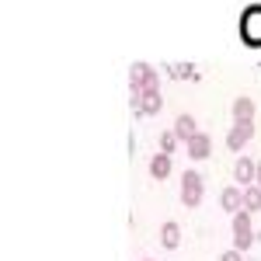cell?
Returning <instances> with one entry per match:
<instances>
[{
    "label": "cell",
    "mask_w": 261,
    "mask_h": 261,
    "mask_svg": "<svg viewBox=\"0 0 261 261\" xmlns=\"http://www.w3.org/2000/svg\"><path fill=\"white\" fill-rule=\"evenodd\" d=\"M129 87H133V98H140L146 91H161V77H157V70L150 63H136L129 70Z\"/></svg>",
    "instance_id": "6da1fadb"
},
{
    "label": "cell",
    "mask_w": 261,
    "mask_h": 261,
    "mask_svg": "<svg viewBox=\"0 0 261 261\" xmlns=\"http://www.w3.org/2000/svg\"><path fill=\"white\" fill-rule=\"evenodd\" d=\"M230 230H233V247H237V251H247V247L254 244V223H251V213H247V209L233 213Z\"/></svg>",
    "instance_id": "7a4b0ae2"
},
{
    "label": "cell",
    "mask_w": 261,
    "mask_h": 261,
    "mask_svg": "<svg viewBox=\"0 0 261 261\" xmlns=\"http://www.w3.org/2000/svg\"><path fill=\"white\" fill-rule=\"evenodd\" d=\"M205 195V185H202V174L199 171H181V202L188 209H195Z\"/></svg>",
    "instance_id": "3957f363"
},
{
    "label": "cell",
    "mask_w": 261,
    "mask_h": 261,
    "mask_svg": "<svg viewBox=\"0 0 261 261\" xmlns=\"http://www.w3.org/2000/svg\"><path fill=\"white\" fill-rule=\"evenodd\" d=\"M241 35L247 45H261V4L247 7L241 18Z\"/></svg>",
    "instance_id": "277c9868"
},
{
    "label": "cell",
    "mask_w": 261,
    "mask_h": 261,
    "mask_svg": "<svg viewBox=\"0 0 261 261\" xmlns=\"http://www.w3.org/2000/svg\"><path fill=\"white\" fill-rule=\"evenodd\" d=\"M251 140H254V122H233L230 133H226V146H230L233 153H241Z\"/></svg>",
    "instance_id": "5b68a950"
},
{
    "label": "cell",
    "mask_w": 261,
    "mask_h": 261,
    "mask_svg": "<svg viewBox=\"0 0 261 261\" xmlns=\"http://www.w3.org/2000/svg\"><path fill=\"white\" fill-rule=\"evenodd\" d=\"M233 181H237L241 188L258 185V164L251 161V157H237V164H233Z\"/></svg>",
    "instance_id": "8992f818"
},
{
    "label": "cell",
    "mask_w": 261,
    "mask_h": 261,
    "mask_svg": "<svg viewBox=\"0 0 261 261\" xmlns=\"http://www.w3.org/2000/svg\"><path fill=\"white\" fill-rule=\"evenodd\" d=\"M133 108H136L140 115H161V108H164L161 91H146L140 98H133Z\"/></svg>",
    "instance_id": "52a82bcc"
},
{
    "label": "cell",
    "mask_w": 261,
    "mask_h": 261,
    "mask_svg": "<svg viewBox=\"0 0 261 261\" xmlns=\"http://www.w3.org/2000/svg\"><path fill=\"white\" fill-rule=\"evenodd\" d=\"M220 205L230 213V216L241 213V209H244V188H241V185H226V188L220 192Z\"/></svg>",
    "instance_id": "ba28073f"
},
{
    "label": "cell",
    "mask_w": 261,
    "mask_h": 261,
    "mask_svg": "<svg viewBox=\"0 0 261 261\" xmlns=\"http://www.w3.org/2000/svg\"><path fill=\"white\" fill-rule=\"evenodd\" d=\"M185 150H188L192 161H205V157L213 153V140H209L205 133H199V136H192V140L185 143Z\"/></svg>",
    "instance_id": "9c48e42d"
},
{
    "label": "cell",
    "mask_w": 261,
    "mask_h": 261,
    "mask_svg": "<svg viewBox=\"0 0 261 261\" xmlns=\"http://www.w3.org/2000/svg\"><path fill=\"white\" fill-rule=\"evenodd\" d=\"M174 136H178L181 143H188L192 136H199V125H195V115H178V122H174Z\"/></svg>",
    "instance_id": "30bf717a"
},
{
    "label": "cell",
    "mask_w": 261,
    "mask_h": 261,
    "mask_svg": "<svg viewBox=\"0 0 261 261\" xmlns=\"http://www.w3.org/2000/svg\"><path fill=\"white\" fill-rule=\"evenodd\" d=\"M233 122H254V98H233Z\"/></svg>",
    "instance_id": "8fae6325"
},
{
    "label": "cell",
    "mask_w": 261,
    "mask_h": 261,
    "mask_svg": "<svg viewBox=\"0 0 261 261\" xmlns=\"http://www.w3.org/2000/svg\"><path fill=\"white\" fill-rule=\"evenodd\" d=\"M150 174H153V178H157V181L171 178V157H167V153H161V150H157V153H153V157H150Z\"/></svg>",
    "instance_id": "7c38bea8"
},
{
    "label": "cell",
    "mask_w": 261,
    "mask_h": 261,
    "mask_svg": "<svg viewBox=\"0 0 261 261\" xmlns=\"http://www.w3.org/2000/svg\"><path fill=\"white\" fill-rule=\"evenodd\" d=\"M161 244L167 247V251H174V247L181 244V226L178 223H164L161 226Z\"/></svg>",
    "instance_id": "4fadbf2b"
},
{
    "label": "cell",
    "mask_w": 261,
    "mask_h": 261,
    "mask_svg": "<svg viewBox=\"0 0 261 261\" xmlns=\"http://www.w3.org/2000/svg\"><path fill=\"white\" fill-rule=\"evenodd\" d=\"M244 209L247 213H258L261 209V185H247L244 188Z\"/></svg>",
    "instance_id": "5bb4252c"
},
{
    "label": "cell",
    "mask_w": 261,
    "mask_h": 261,
    "mask_svg": "<svg viewBox=\"0 0 261 261\" xmlns=\"http://www.w3.org/2000/svg\"><path fill=\"white\" fill-rule=\"evenodd\" d=\"M178 136H174V129H171V133H161V153H167V157H171V153H174V150H178Z\"/></svg>",
    "instance_id": "9a60e30c"
},
{
    "label": "cell",
    "mask_w": 261,
    "mask_h": 261,
    "mask_svg": "<svg viewBox=\"0 0 261 261\" xmlns=\"http://www.w3.org/2000/svg\"><path fill=\"white\" fill-rule=\"evenodd\" d=\"M167 73H171V77H195V66H192V63H171Z\"/></svg>",
    "instance_id": "2e32d148"
},
{
    "label": "cell",
    "mask_w": 261,
    "mask_h": 261,
    "mask_svg": "<svg viewBox=\"0 0 261 261\" xmlns=\"http://www.w3.org/2000/svg\"><path fill=\"white\" fill-rule=\"evenodd\" d=\"M220 261H244V251H237V247H230V251H223Z\"/></svg>",
    "instance_id": "e0dca14e"
},
{
    "label": "cell",
    "mask_w": 261,
    "mask_h": 261,
    "mask_svg": "<svg viewBox=\"0 0 261 261\" xmlns=\"http://www.w3.org/2000/svg\"><path fill=\"white\" fill-rule=\"evenodd\" d=\"M258 185H261V161H258Z\"/></svg>",
    "instance_id": "ac0fdd59"
},
{
    "label": "cell",
    "mask_w": 261,
    "mask_h": 261,
    "mask_svg": "<svg viewBox=\"0 0 261 261\" xmlns=\"http://www.w3.org/2000/svg\"><path fill=\"white\" fill-rule=\"evenodd\" d=\"M143 261H150V258H143Z\"/></svg>",
    "instance_id": "d6986e66"
}]
</instances>
